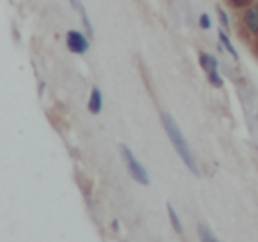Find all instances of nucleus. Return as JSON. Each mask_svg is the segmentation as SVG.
<instances>
[{"instance_id": "obj_9", "label": "nucleus", "mask_w": 258, "mask_h": 242, "mask_svg": "<svg viewBox=\"0 0 258 242\" xmlns=\"http://www.w3.org/2000/svg\"><path fill=\"white\" fill-rule=\"evenodd\" d=\"M198 233H200L202 242H219L218 238H216V235L211 231V228L205 226V224H200V226H198Z\"/></svg>"}, {"instance_id": "obj_4", "label": "nucleus", "mask_w": 258, "mask_h": 242, "mask_svg": "<svg viewBox=\"0 0 258 242\" xmlns=\"http://www.w3.org/2000/svg\"><path fill=\"white\" fill-rule=\"evenodd\" d=\"M66 44H68V48L73 51V53H85L87 50H89V36H85V34H82L80 30H69L68 34H66Z\"/></svg>"}, {"instance_id": "obj_7", "label": "nucleus", "mask_w": 258, "mask_h": 242, "mask_svg": "<svg viewBox=\"0 0 258 242\" xmlns=\"http://www.w3.org/2000/svg\"><path fill=\"white\" fill-rule=\"evenodd\" d=\"M166 212H168L170 223H172L173 230H175L177 233H182V224H180V219H179V216H177L175 209H173V205H172V203H170V202L166 203Z\"/></svg>"}, {"instance_id": "obj_5", "label": "nucleus", "mask_w": 258, "mask_h": 242, "mask_svg": "<svg viewBox=\"0 0 258 242\" xmlns=\"http://www.w3.org/2000/svg\"><path fill=\"white\" fill-rule=\"evenodd\" d=\"M244 23L251 34H258V6H251L244 13Z\"/></svg>"}, {"instance_id": "obj_2", "label": "nucleus", "mask_w": 258, "mask_h": 242, "mask_svg": "<svg viewBox=\"0 0 258 242\" xmlns=\"http://www.w3.org/2000/svg\"><path fill=\"white\" fill-rule=\"evenodd\" d=\"M120 154H122V157H124V163H125V166H127V171L131 173V177H133L138 184H144V186L151 184L147 170H145L144 164L135 157L133 150L129 149L127 145H120Z\"/></svg>"}, {"instance_id": "obj_12", "label": "nucleus", "mask_w": 258, "mask_h": 242, "mask_svg": "<svg viewBox=\"0 0 258 242\" xmlns=\"http://www.w3.org/2000/svg\"><path fill=\"white\" fill-rule=\"evenodd\" d=\"M69 2H71V6L75 9H78V13H82V11H85V9L82 8V4H80V0H69Z\"/></svg>"}, {"instance_id": "obj_3", "label": "nucleus", "mask_w": 258, "mask_h": 242, "mask_svg": "<svg viewBox=\"0 0 258 242\" xmlns=\"http://www.w3.org/2000/svg\"><path fill=\"white\" fill-rule=\"evenodd\" d=\"M198 60H200L202 69H204L205 75H207L209 83H211L212 87H218V89H219V87H223V78H221V75H219V62H218V58H216L214 55L200 53Z\"/></svg>"}, {"instance_id": "obj_10", "label": "nucleus", "mask_w": 258, "mask_h": 242, "mask_svg": "<svg viewBox=\"0 0 258 242\" xmlns=\"http://www.w3.org/2000/svg\"><path fill=\"white\" fill-rule=\"evenodd\" d=\"M216 11H218V18H219V23H221V27H226L228 29V25H230V20H228V16H226V11L223 8H216Z\"/></svg>"}, {"instance_id": "obj_6", "label": "nucleus", "mask_w": 258, "mask_h": 242, "mask_svg": "<svg viewBox=\"0 0 258 242\" xmlns=\"http://www.w3.org/2000/svg\"><path fill=\"white\" fill-rule=\"evenodd\" d=\"M101 110H103V94H101V90L97 89V87H94L89 97V111L97 115Z\"/></svg>"}, {"instance_id": "obj_11", "label": "nucleus", "mask_w": 258, "mask_h": 242, "mask_svg": "<svg viewBox=\"0 0 258 242\" xmlns=\"http://www.w3.org/2000/svg\"><path fill=\"white\" fill-rule=\"evenodd\" d=\"M198 25H200L204 30L211 29L212 23H211V18H209V15H205V13H204V15H200V18H198Z\"/></svg>"}, {"instance_id": "obj_1", "label": "nucleus", "mask_w": 258, "mask_h": 242, "mask_svg": "<svg viewBox=\"0 0 258 242\" xmlns=\"http://www.w3.org/2000/svg\"><path fill=\"white\" fill-rule=\"evenodd\" d=\"M161 122H163V128H165L166 135H168L170 142H172L173 149L177 150L179 157L182 159V163L189 168V171L193 175H200L197 159H195L193 152H191L189 145H187L186 138H184V135L180 133L179 126H177V122L173 120V117H172V115H168V113H161Z\"/></svg>"}, {"instance_id": "obj_13", "label": "nucleus", "mask_w": 258, "mask_h": 242, "mask_svg": "<svg viewBox=\"0 0 258 242\" xmlns=\"http://www.w3.org/2000/svg\"><path fill=\"white\" fill-rule=\"evenodd\" d=\"M230 2H232V4H235V6H242L246 0H230Z\"/></svg>"}, {"instance_id": "obj_8", "label": "nucleus", "mask_w": 258, "mask_h": 242, "mask_svg": "<svg viewBox=\"0 0 258 242\" xmlns=\"http://www.w3.org/2000/svg\"><path fill=\"white\" fill-rule=\"evenodd\" d=\"M218 36H219V41H221L223 48H225V50L228 51V53L232 55V57H233V58H235V60H237V58H239V55H237V50H235V46H233V44H232V41H230V37H228V36H226V34H225V30H219V34H218Z\"/></svg>"}]
</instances>
